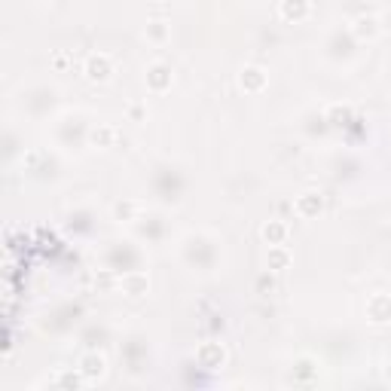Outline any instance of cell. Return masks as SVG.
Masks as SVG:
<instances>
[{
    "instance_id": "1",
    "label": "cell",
    "mask_w": 391,
    "mask_h": 391,
    "mask_svg": "<svg viewBox=\"0 0 391 391\" xmlns=\"http://www.w3.org/2000/svg\"><path fill=\"white\" fill-rule=\"evenodd\" d=\"M107 70H110L107 58H92V62H89V76H92V80H104Z\"/></svg>"
},
{
    "instance_id": "2",
    "label": "cell",
    "mask_w": 391,
    "mask_h": 391,
    "mask_svg": "<svg viewBox=\"0 0 391 391\" xmlns=\"http://www.w3.org/2000/svg\"><path fill=\"white\" fill-rule=\"evenodd\" d=\"M80 370H83L89 379H92V376H101V373H104V361H101V358H86V367H80Z\"/></svg>"
},
{
    "instance_id": "3",
    "label": "cell",
    "mask_w": 391,
    "mask_h": 391,
    "mask_svg": "<svg viewBox=\"0 0 391 391\" xmlns=\"http://www.w3.org/2000/svg\"><path fill=\"white\" fill-rule=\"evenodd\" d=\"M263 236H266V239H278V236H281V226H272V229L266 226V229H263Z\"/></svg>"
}]
</instances>
